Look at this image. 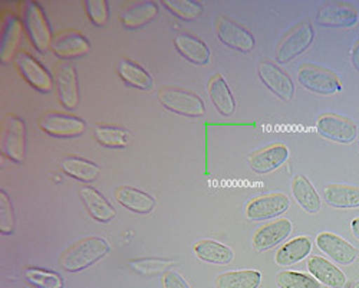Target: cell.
<instances>
[{
    "mask_svg": "<svg viewBox=\"0 0 359 288\" xmlns=\"http://www.w3.org/2000/svg\"><path fill=\"white\" fill-rule=\"evenodd\" d=\"M108 252L109 244L104 238L89 237L68 248L59 261L68 273H78L98 263Z\"/></svg>",
    "mask_w": 359,
    "mask_h": 288,
    "instance_id": "obj_1",
    "label": "cell"
},
{
    "mask_svg": "<svg viewBox=\"0 0 359 288\" xmlns=\"http://www.w3.org/2000/svg\"><path fill=\"white\" fill-rule=\"evenodd\" d=\"M158 100L167 110L186 117H203L205 114V104L200 96L177 86H161Z\"/></svg>",
    "mask_w": 359,
    "mask_h": 288,
    "instance_id": "obj_2",
    "label": "cell"
},
{
    "mask_svg": "<svg viewBox=\"0 0 359 288\" xmlns=\"http://www.w3.org/2000/svg\"><path fill=\"white\" fill-rule=\"evenodd\" d=\"M0 150L8 159L22 163L26 153V126L22 119L8 114L2 120L0 133Z\"/></svg>",
    "mask_w": 359,
    "mask_h": 288,
    "instance_id": "obj_3",
    "label": "cell"
},
{
    "mask_svg": "<svg viewBox=\"0 0 359 288\" xmlns=\"http://www.w3.org/2000/svg\"><path fill=\"white\" fill-rule=\"evenodd\" d=\"M315 31L309 22L299 23L282 39L276 49V60L279 64H286L297 55L305 52L313 42Z\"/></svg>",
    "mask_w": 359,
    "mask_h": 288,
    "instance_id": "obj_4",
    "label": "cell"
},
{
    "mask_svg": "<svg viewBox=\"0 0 359 288\" xmlns=\"http://www.w3.org/2000/svg\"><path fill=\"white\" fill-rule=\"evenodd\" d=\"M39 127L42 131L52 137L69 138L83 134L86 124L83 120L75 115L62 112H46L39 120Z\"/></svg>",
    "mask_w": 359,
    "mask_h": 288,
    "instance_id": "obj_5",
    "label": "cell"
},
{
    "mask_svg": "<svg viewBox=\"0 0 359 288\" xmlns=\"http://www.w3.org/2000/svg\"><path fill=\"white\" fill-rule=\"evenodd\" d=\"M297 79L306 90L323 96L337 94L342 89L338 77L334 72L318 67H302L297 72Z\"/></svg>",
    "mask_w": 359,
    "mask_h": 288,
    "instance_id": "obj_6",
    "label": "cell"
},
{
    "mask_svg": "<svg viewBox=\"0 0 359 288\" xmlns=\"http://www.w3.org/2000/svg\"><path fill=\"white\" fill-rule=\"evenodd\" d=\"M26 29L34 46L39 52H46L52 45V34L43 9L36 2H27L26 8Z\"/></svg>",
    "mask_w": 359,
    "mask_h": 288,
    "instance_id": "obj_7",
    "label": "cell"
},
{
    "mask_svg": "<svg viewBox=\"0 0 359 288\" xmlns=\"http://www.w3.org/2000/svg\"><path fill=\"white\" fill-rule=\"evenodd\" d=\"M316 131L319 136L339 144H351L358 136V129L352 122L335 114H325L319 117Z\"/></svg>",
    "mask_w": 359,
    "mask_h": 288,
    "instance_id": "obj_8",
    "label": "cell"
},
{
    "mask_svg": "<svg viewBox=\"0 0 359 288\" xmlns=\"http://www.w3.org/2000/svg\"><path fill=\"white\" fill-rule=\"evenodd\" d=\"M15 64L22 74V77L31 84L35 90L41 93H50L53 81L49 72L38 63L32 55H29L25 51H19L15 55Z\"/></svg>",
    "mask_w": 359,
    "mask_h": 288,
    "instance_id": "obj_9",
    "label": "cell"
},
{
    "mask_svg": "<svg viewBox=\"0 0 359 288\" xmlns=\"http://www.w3.org/2000/svg\"><path fill=\"white\" fill-rule=\"evenodd\" d=\"M290 207V200L285 193H272L253 199L246 208V216L252 221L273 219L285 214Z\"/></svg>",
    "mask_w": 359,
    "mask_h": 288,
    "instance_id": "obj_10",
    "label": "cell"
},
{
    "mask_svg": "<svg viewBox=\"0 0 359 288\" xmlns=\"http://www.w3.org/2000/svg\"><path fill=\"white\" fill-rule=\"evenodd\" d=\"M257 74L269 90L275 93L280 100L290 101L294 94L292 78L271 61H262L257 67Z\"/></svg>",
    "mask_w": 359,
    "mask_h": 288,
    "instance_id": "obj_11",
    "label": "cell"
},
{
    "mask_svg": "<svg viewBox=\"0 0 359 288\" xmlns=\"http://www.w3.org/2000/svg\"><path fill=\"white\" fill-rule=\"evenodd\" d=\"M217 35L224 45L238 52H250L255 48V38L248 29L226 16L217 20Z\"/></svg>",
    "mask_w": 359,
    "mask_h": 288,
    "instance_id": "obj_12",
    "label": "cell"
},
{
    "mask_svg": "<svg viewBox=\"0 0 359 288\" xmlns=\"http://www.w3.org/2000/svg\"><path fill=\"white\" fill-rule=\"evenodd\" d=\"M56 90L61 104L68 110H75L79 104V82L76 70L71 64H61L56 68Z\"/></svg>",
    "mask_w": 359,
    "mask_h": 288,
    "instance_id": "obj_13",
    "label": "cell"
},
{
    "mask_svg": "<svg viewBox=\"0 0 359 288\" xmlns=\"http://www.w3.org/2000/svg\"><path fill=\"white\" fill-rule=\"evenodd\" d=\"M316 245L329 258H332L334 261L342 266L352 264L358 256V251L353 245H351L348 241H345L339 235H335L331 233L319 234L316 237Z\"/></svg>",
    "mask_w": 359,
    "mask_h": 288,
    "instance_id": "obj_14",
    "label": "cell"
},
{
    "mask_svg": "<svg viewBox=\"0 0 359 288\" xmlns=\"http://www.w3.org/2000/svg\"><path fill=\"white\" fill-rule=\"evenodd\" d=\"M289 157V150L285 144H272L249 157L250 169L257 175H266L280 167Z\"/></svg>",
    "mask_w": 359,
    "mask_h": 288,
    "instance_id": "obj_15",
    "label": "cell"
},
{
    "mask_svg": "<svg viewBox=\"0 0 359 288\" xmlns=\"http://www.w3.org/2000/svg\"><path fill=\"white\" fill-rule=\"evenodd\" d=\"M292 233V223L287 219H279L262 226L253 237V248L257 252L272 249L285 241Z\"/></svg>",
    "mask_w": 359,
    "mask_h": 288,
    "instance_id": "obj_16",
    "label": "cell"
},
{
    "mask_svg": "<svg viewBox=\"0 0 359 288\" xmlns=\"http://www.w3.org/2000/svg\"><path fill=\"white\" fill-rule=\"evenodd\" d=\"M50 49L59 58H78L91 51V44L76 31H65L52 39Z\"/></svg>",
    "mask_w": 359,
    "mask_h": 288,
    "instance_id": "obj_17",
    "label": "cell"
},
{
    "mask_svg": "<svg viewBox=\"0 0 359 288\" xmlns=\"http://www.w3.org/2000/svg\"><path fill=\"white\" fill-rule=\"evenodd\" d=\"M358 20V11L353 6L344 4L326 5L316 15V23L326 27H352Z\"/></svg>",
    "mask_w": 359,
    "mask_h": 288,
    "instance_id": "obj_18",
    "label": "cell"
},
{
    "mask_svg": "<svg viewBox=\"0 0 359 288\" xmlns=\"http://www.w3.org/2000/svg\"><path fill=\"white\" fill-rule=\"evenodd\" d=\"M115 199L121 207L135 214H149L156 208V199L140 189L131 186H119L115 190Z\"/></svg>",
    "mask_w": 359,
    "mask_h": 288,
    "instance_id": "obj_19",
    "label": "cell"
},
{
    "mask_svg": "<svg viewBox=\"0 0 359 288\" xmlns=\"http://www.w3.org/2000/svg\"><path fill=\"white\" fill-rule=\"evenodd\" d=\"M175 49L182 53L187 61L196 64V65H207L210 63V49L207 48V45L189 34H180L174 39Z\"/></svg>",
    "mask_w": 359,
    "mask_h": 288,
    "instance_id": "obj_20",
    "label": "cell"
},
{
    "mask_svg": "<svg viewBox=\"0 0 359 288\" xmlns=\"http://www.w3.org/2000/svg\"><path fill=\"white\" fill-rule=\"evenodd\" d=\"M308 270L319 282L331 288H344L346 284L345 274L332 263L322 256H312L308 261Z\"/></svg>",
    "mask_w": 359,
    "mask_h": 288,
    "instance_id": "obj_21",
    "label": "cell"
},
{
    "mask_svg": "<svg viewBox=\"0 0 359 288\" xmlns=\"http://www.w3.org/2000/svg\"><path fill=\"white\" fill-rule=\"evenodd\" d=\"M323 199L332 208L356 209L359 208V188L351 185H327L323 189Z\"/></svg>",
    "mask_w": 359,
    "mask_h": 288,
    "instance_id": "obj_22",
    "label": "cell"
},
{
    "mask_svg": "<svg viewBox=\"0 0 359 288\" xmlns=\"http://www.w3.org/2000/svg\"><path fill=\"white\" fill-rule=\"evenodd\" d=\"M81 196L86 207V211L95 221L107 223L115 218V209L97 189L91 186H85L81 189Z\"/></svg>",
    "mask_w": 359,
    "mask_h": 288,
    "instance_id": "obj_23",
    "label": "cell"
},
{
    "mask_svg": "<svg viewBox=\"0 0 359 288\" xmlns=\"http://www.w3.org/2000/svg\"><path fill=\"white\" fill-rule=\"evenodd\" d=\"M208 96H210L216 110L224 115V117H230L236 110V101L233 98V94L229 89L226 79L222 75L212 77L210 82H208Z\"/></svg>",
    "mask_w": 359,
    "mask_h": 288,
    "instance_id": "obj_24",
    "label": "cell"
},
{
    "mask_svg": "<svg viewBox=\"0 0 359 288\" xmlns=\"http://www.w3.org/2000/svg\"><path fill=\"white\" fill-rule=\"evenodd\" d=\"M61 167L64 173L68 176L82 182V183H93L98 179L101 167L93 162L76 157V156H68L61 162Z\"/></svg>",
    "mask_w": 359,
    "mask_h": 288,
    "instance_id": "obj_25",
    "label": "cell"
},
{
    "mask_svg": "<svg viewBox=\"0 0 359 288\" xmlns=\"http://www.w3.org/2000/svg\"><path fill=\"white\" fill-rule=\"evenodd\" d=\"M292 193L297 204L308 214H318L320 211V197L313 185L304 175L294 176L292 182Z\"/></svg>",
    "mask_w": 359,
    "mask_h": 288,
    "instance_id": "obj_26",
    "label": "cell"
},
{
    "mask_svg": "<svg viewBox=\"0 0 359 288\" xmlns=\"http://www.w3.org/2000/svg\"><path fill=\"white\" fill-rule=\"evenodd\" d=\"M312 249V241L308 237H297L283 245L275 256V261L280 267L293 266L305 259Z\"/></svg>",
    "mask_w": 359,
    "mask_h": 288,
    "instance_id": "obj_27",
    "label": "cell"
},
{
    "mask_svg": "<svg viewBox=\"0 0 359 288\" xmlns=\"http://www.w3.org/2000/svg\"><path fill=\"white\" fill-rule=\"evenodd\" d=\"M194 252L201 261L219 266L230 264L234 258V252L229 247L212 240L197 242L194 245Z\"/></svg>",
    "mask_w": 359,
    "mask_h": 288,
    "instance_id": "obj_28",
    "label": "cell"
},
{
    "mask_svg": "<svg viewBox=\"0 0 359 288\" xmlns=\"http://www.w3.org/2000/svg\"><path fill=\"white\" fill-rule=\"evenodd\" d=\"M158 12V5L156 2L134 4L121 13V22L127 29H138L151 22Z\"/></svg>",
    "mask_w": 359,
    "mask_h": 288,
    "instance_id": "obj_29",
    "label": "cell"
},
{
    "mask_svg": "<svg viewBox=\"0 0 359 288\" xmlns=\"http://www.w3.org/2000/svg\"><path fill=\"white\" fill-rule=\"evenodd\" d=\"M118 74L128 85L134 86V89L148 91L153 89V77L149 75L141 65H138L134 61L123 58L118 64Z\"/></svg>",
    "mask_w": 359,
    "mask_h": 288,
    "instance_id": "obj_30",
    "label": "cell"
},
{
    "mask_svg": "<svg viewBox=\"0 0 359 288\" xmlns=\"http://www.w3.org/2000/svg\"><path fill=\"white\" fill-rule=\"evenodd\" d=\"M262 282V275L255 270L230 271L220 274L215 284L217 288H259Z\"/></svg>",
    "mask_w": 359,
    "mask_h": 288,
    "instance_id": "obj_31",
    "label": "cell"
},
{
    "mask_svg": "<svg viewBox=\"0 0 359 288\" xmlns=\"http://www.w3.org/2000/svg\"><path fill=\"white\" fill-rule=\"evenodd\" d=\"M94 136L100 144L108 149H123L130 141V133L126 129L114 126H97Z\"/></svg>",
    "mask_w": 359,
    "mask_h": 288,
    "instance_id": "obj_32",
    "label": "cell"
},
{
    "mask_svg": "<svg viewBox=\"0 0 359 288\" xmlns=\"http://www.w3.org/2000/svg\"><path fill=\"white\" fill-rule=\"evenodd\" d=\"M22 38V23L18 19H11L6 31H5V37L2 39V51H0V56H2V63L9 64L12 60H15L16 48L20 42Z\"/></svg>",
    "mask_w": 359,
    "mask_h": 288,
    "instance_id": "obj_33",
    "label": "cell"
},
{
    "mask_svg": "<svg viewBox=\"0 0 359 288\" xmlns=\"http://www.w3.org/2000/svg\"><path fill=\"white\" fill-rule=\"evenodd\" d=\"M163 6L183 20H196L203 12V6L191 0H163Z\"/></svg>",
    "mask_w": 359,
    "mask_h": 288,
    "instance_id": "obj_34",
    "label": "cell"
},
{
    "mask_svg": "<svg viewBox=\"0 0 359 288\" xmlns=\"http://www.w3.org/2000/svg\"><path fill=\"white\" fill-rule=\"evenodd\" d=\"M279 288H320L319 282L306 274L296 271H282L276 275Z\"/></svg>",
    "mask_w": 359,
    "mask_h": 288,
    "instance_id": "obj_35",
    "label": "cell"
},
{
    "mask_svg": "<svg viewBox=\"0 0 359 288\" xmlns=\"http://www.w3.org/2000/svg\"><path fill=\"white\" fill-rule=\"evenodd\" d=\"M175 263L171 261V259H158V258H142V259H133V261H130V266L137 273L144 275L164 274Z\"/></svg>",
    "mask_w": 359,
    "mask_h": 288,
    "instance_id": "obj_36",
    "label": "cell"
},
{
    "mask_svg": "<svg viewBox=\"0 0 359 288\" xmlns=\"http://www.w3.org/2000/svg\"><path fill=\"white\" fill-rule=\"evenodd\" d=\"M26 278L29 282L39 288H62L64 281L57 273L42 270V268H29L26 270Z\"/></svg>",
    "mask_w": 359,
    "mask_h": 288,
    "instance_id": "obj_37",
    "label": "cell"
},
{
    "mask_svg": "<svg viewBox=\"0 0 359 288\" xmlns=\"http://www.w3.org/2000/svg\"><path fill=\"white\" fill-rule=\"evenodd\" d=\"M13 228H15V215H13L12 202L6 192L0 190V230H2V234L9 235L13 233Z\"/></svg>",
    "mask_w": 359,
    "mask_h": 288,
    "instance_id": "obj_38",
    "label": "cell"
},
{
    "mask_svg": "<svg viewBox=\"0 0 359 288\" xmlns=\"http://www.w3.org/2000/svg\"><path fill=\"white\" fill-rule=\"evenodd\" d=\"M86 15L94 25L104 26L108 20V4L105 0H86Z\"/></svg>",
    "mask_w": 359,
    "mask_h": 288,
    "instance_id": "obj_39",
    "label": "cell"
},
{
    "mask_svg": "<svg viewBox=\"0 0 359 288\" xmlns=\"http://www.w3.org/2000/svg\"><path fill=\"white\" fill-rule=\"evenodd\" d=\"M163 285L164 288H190L182 275L174 271H167L163 275Z\"/></svg>",
    "mask_w": 359,
    "mask_h": 288,
    "instance_id": "obj_40",
    "label": "cell"
},
{
    "mask_svg": "<svg viewBox=\"0 0 359 288\" xmlns=\"http://www.w3.org/2000/svg\"><path fill=\"white\" fill-rule=\"evenodd\" d=\"M351 61L355 70L359 72V44H356L351 52Z\"/></svg>",
    "mask_w": 359,
    "mask_h": 288,
    "instance_id": "obj_41",
    "label": "cell"
},
{
    "mask_svg": "<svg viewBox=\"0 0 359 288\" xmlns=\"http://www.w3.org/2000/svg\"><path fill=\"white\" fill-rule=\"evenodd\" d=\"M351 229H352V234H353V237L359 241V216H358V218H355V219L352 221V223H351Z\"/></svg>",
    "mask_w": 359,
    "mask_h": 288,
    "instance_id": "obj_42",
    "label": "cell"
},
{
    "mask_svg": "<svg viewBox=\"0 0 359 288\" xmlns=\"http://www.w3.org/2000/svg\"><path fill=\"white\" fill-rule=\"evenodd\" d=\"M352 288H359V281H356V282L352 285Z\"/></svg>",
    "mask_w": 359,
    "mask_h": 288,
    "instance_id": "obj_43",
    "label": "cell"
}]
</instances>
